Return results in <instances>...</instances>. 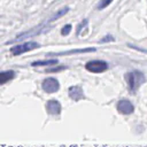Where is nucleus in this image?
<instances>
[{"label": "nucleus", "mask_w": 147, "mask_h": 147, "mask_svg": "<svg viewBox=\"0 0 147 147\" xmlns=\"http://www.w3.org/2000/svg\"><path fill=\"white\" fill-rule=\"evenodd\" d=\"M109 40H114V38L111 36H107V38H103L100 40V42H105V41H109Z\"/></svg>", "instance_id": "2eb2a0df"}, {"label": "nucleus", "mask_w": 147, "mask_h": 147, "mask_svg": "<svg viewBox=\"0 0 147 147\" xmlns=\"http://www.w3.org/2000/svg\"><path fill=\"white\" fill-rule=\"evenodd\" d=\"M111 1H113V0H101V2L98 5V8H99V9H103V8H106Z\"/></svg>", "instance_id": "f8f14e48"}, {"label": "nucleus", "mask_w": 147, "mask_h": 147, "mask_svg": "<svg viewBox=\"0 0 147 147\" xmlns=\"http://www.w3.org/2000/svg\"><path fill=\"white\" fill-rule=\"evenodd\" d=\"M40 45L36 41H29V42H24L22 45H16V46H13L10 48V53L14 55V56H17V55H21L23 53H26V52H30L32 49H36V48H39Z\"/></svg>", "instance_id": "f03ea898"}, {"label": "nucleus", "mask_w": 147, "mask_h": 147, "mask_svg": "<svg viewBox=\"0 0 147 147\" xmlns=\"http://www.w3.org/2000/svg\"><path fill=\"white\" fill-rule=\"evenodd\" d=\"M125 79H126L129 90L132 93H134L139 88V86L145 82V76L139 71H133V72H127L125 75Z\"/></svg>", "instance_id": "f257e3e1"}, {"label": "nucleus", "mask_w": 147, "mask_h": 147, "mask_svg": "<svg viewBox=\"0 0 147 147\" xmlns=\"http://www.w3.org/2000/svg\"><path fill=\"white\" fill-rule=\"evenodd\" d=\"M117 110L121 114L129 115V114H132L133 113L134 107H133V105L129 100H119L118 103H117Z\"/></svg>", "instance_id": "39448f33"}, {"label": "nucleus", "mask_w": 147, "mask_h": 147, "mask_svg": "<svg viewBox=\"0 0 147 147\" xmlns=\"http://www.w3.org/2000/svg\"><path fill=\"white\" fill-rule=\"evenodd\" d=\"M67 69V67H59V68H53V69H48L46 72H57V71H61V70H64Z\"/></svg>", "instance_id": "ddd939ff"}, {"label": "nucleus", "mask_w": 147, "mask_h": 147, "mask_svg": "<svg viewBox=\"0 0 147 147\" xmlns=\"http://www.w3.org/2000/svg\"><path fill=\"white\" fill-rule=\"evenodd\" d=\"M90 52H95V48H79V49H70L67 52H62V53H57L56 55H69V54H78V53H90Z\"/></svg>", "instance_id": "6e6552de"}, {"label": "nucleus", "mask_w": 147, "mask_h": 147, "mask_svg": "<svg viewBox=\"0 0 147 147\" xmlns=\"http://www.w3.org/2000/svg\"><path fill=\"white\" fill-rule=\"evenodd\" d=\"M86 23H87V20H85L83 23H80V24H79V26H78V29H77V34H79V32H80V30H82V26H84Z\"/></svg>", "instance_id": "4468645a"}, {"label": "nucleus", "mask_w": 147, "mask_h": 147, "mask_svg": "<svg viewBox=\"0 0 147 147\" xmlns=\"http://www.w3.org/2000/svg\"><path fill=\"white\" fill-rule=\"evenodd\" d=\"M46 110L49 115H59L61 113V105L57 100H49L46 103Z\"/></svg>", "instance_id": "423d86ee"}, {"label": "nucleus", "mask_w": 147, "mask_h": 147, "mask_svg": "<svg viewBox=\"0 0 147 147\" xmlns=\"http://www.w3.org/2000/svg\"><path fill=\"white\" fill-rule=\"evenodd\" d=\"M85 68L90 72L99 74V72H103L108 69V63L106 61H101V60H93V61L87 62L85 64Z\"/></svg>", "instance_id": "7ed1b4c3"}, {"label": "nucleus", "mask_w": 147, "mask_h": 147, "mask_svg": "<svg viewBox=\"0 0 147 147\" xmlns=\"http://www.w3.org/2000/svg\"><path fill=\"white\" fill-rule=\"evenodd\" d=\"M57 60L56 59H51V60H39V61H34V62H32L31 63V65L32 67H40V65H51V64H53V65H55V64H57Z\"/></svg>", "instance_id": "9d476101"}, {"label": "nucleus", "mask_w": 147, "mask_h": 147, "mask_svg": "<svg viewBox=\"0 0 147 147\" xmlns=\"http://www.w3.org/2000/svg\"><path fill=\"white\" fill-rule=\"evenodd\" d=\"M69 96L75 100V101H79L84 98V93H83V90L80 86H71L69 88Z\"/></svg>", "instance_id": "0eeeda50"}, {"label": "nucleus", "mask_w": 147, "mask_h": 147, "mask_svg": "<svg viewBox=\"0 0 147 147\" xmlns=\"http://www.w3.org/2000/svg\"><path fill=\"white\" fill-rule=\"evenodd\" d=\"M70 31H71V24H67V25H64L63 29L61 30V34H62V36H68V34L70 33Z\"/></svg>", "instance_id": "9b49d317"}, {"label": "nucleus", "mask_w": 147, "mask_h": 147, "mask_svg": "<svg viewBox=\"0 0 147 147\" xmlns=\"http://www.w3.org/2000/svg\"><path fill=\"white\" fill-rule=\"evenodd\" d=\"M15 77V72L13 70H8V71H2L0 74V84H5L8 80L13 79Z\"/></svg>", "instance_id": "1a4fd4ad"}, {"label": "nucleus", "mask_w": 147, "mask_h": 147, "mask_svg": "<svg viewBox=\"0 0 147 147\" xmlns=\"http://www.w3.org/2000/svg\"><path fill=\"white\" fill-rule=\"evenodd\" d=\"M41 87H42V90L46 93H55L60 88V83H59V80L56 78L48 77V78H46V79L42 80Z\"/></svg>", "instance_id": "20e7f679"}]
</instances>
